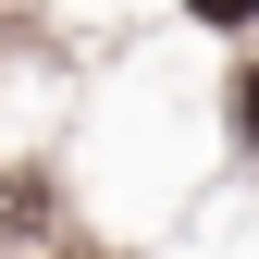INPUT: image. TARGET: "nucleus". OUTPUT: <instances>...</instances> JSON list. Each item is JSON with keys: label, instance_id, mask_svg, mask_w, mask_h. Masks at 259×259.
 <instances>
[{"label": "nucleus", "instance_id": "1", "mask_svg": "<svg viewBox=\"0 0 259 259\" xmlns=\"http://www.w3.org/2000/svg\"><path fill=\"white\" fill-rule=\"evenodd\" d=\"M235 148H259V62L235 74Z\"/></svg>", "mask_w": 259, "mask_h": 259}, {"label": "nucleus", "instance_id": "2", "mask_svg": "<svg viewBox=\"0 0 259 259\" xmlns=\"http://www.w3.org/2000/svg\"><path fill=\"white\" fill-rule=\"evenodd\" d=\"M198 25H259V0H185Z\"/></svg>", "mask_w": 259, "mask_h": 259}]
</instances>
